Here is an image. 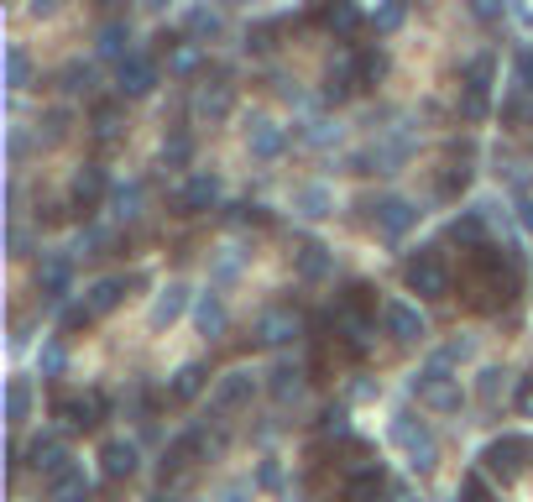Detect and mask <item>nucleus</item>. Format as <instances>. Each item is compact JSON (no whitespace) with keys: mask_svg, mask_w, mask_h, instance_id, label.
<instances>
[{"mask_svg":"<svg viewBox=\"0 0 533 502\" xmlns=\"http://www.w3.org/2000/svg\"><path fill=\"white\" fill-rule=\"evenodd\" d=\"M413 398H419L424 408H434V414H455L460 403H466V393H460V377L445 356H429V367L413 377Z\"/></svg>","mask_w":533,"mask_h":502,"instance_id":"obj_1","label":"nucleus"},{"mask_svg":"<svg viewBox=\"0 0 533 502\" xmlns=\"http://www.w3.org/2000/svg\"><path fill=\"white\" fill-rule=\"evenodd\" d=\"M392 445L408 455V466L419 476H429L439 466V440H434V429L419 414H392Z\"/></svg>","mask_w":533,"mask_h":502,"instance_id":"obj_2","label":"nucleus"},{"mask_svg":"<svg viewBox=\"0 0 533 502\" xmlns=\"http://www.w3.org/2000/svg\"><path fill=\"white\" fill-rule=\"evenodd\" d=\"M403 283H408V293H419V299H450V267L439 257V246L413 251L403 262Z\"/></svg>","mask_w":533,"mask_h":502,"instance_id":"obj_3","label":"nucleus"},{"mask_svg":"<svg viewBox=\"0 0 533 502\" xmlns=\"http://www.w3.org/2000/svg\"><path fill=\"white\" fill-rule=\"evenodd\" d=\"M533 466V440L528 435H497L492 445L481 450V471L486 476H497V482H518V476Z\"/></svg>","mask_w":533,"mask_h":502,"instance_id":"obj_4","label":"nucleus"},{"mask_svg":"<svg viewBox=\"0 0 533 502\" xmlns=\"http://www.w3.org/2000/svg\"><path fill=\"white\" fill-rule=\"evenodd\" d=\"M53 414L68 429H95V424L110 419V398L105 393H58L53 398Z\"/></svg>","mask_w":533,"mask_h":502,"instance_id":"obj_5","label":"nucleus"},{"mask_svg":"<svg viewBox=\"0 0 533 502\" xmlns=\"http://www.w3.org/2000/svg\"><path fill=\"white\" fill-rule=\"evenodd\" d=\"M157 58H147V53H131L126 63H115V95L121 100H147L152 89H157Z\"/></svg>","mask_w":533,"mask_h":502,"instance_id":"obj_6","label":"nucleus"},{"mask_svg":"<svg viewBox=\"0 0 533 502\" xmlns=\"http://www.w3.org/2000/svg\"><path fill=\"white\" fill-rule=\"evenodd\" d=\"M215 204H220V173H210V168L189 173L178 184V194H173V210L178 215H204V210H215Z\"/></svg>","mask_w":533,"mask_h":502,"instance_id":"obj_7","label":"nucleus"},{"mask_svg":"<svg viewBox=\"0 0 533 502\" xmlns=\"http://www.w3.org/2000/svg\"><path fill=\"white\" fill-rule=\"evenodd\" d=\"M382 330L398 340V346H413V340H424V335H429V319L419 314V304L387 299V304H382Z\"/></svg>","mask_w":533,"mask_h":502,"instance_id":"obj_8","label":"nucleus"},{"mask_svg":"<svg viewBox=\"0 0 533 502\" xmlns=\"http://www.w3.org/2000/svg\"><path fill=\"white\" fill-rule=\"evenodd\" d=\"M419 220H424V210H419L413 199H403V194H382V199H377V231H382V236L403 241Z\"/></svg>","mask_w":533,"mask_h":502,"instance_id":"obj_9","label":"nucleus"},{"mask_svg":"<svg viewBox=\"0 0 533 502\" xmlns=\"http://www.w3.org/2000/svg\"><path fill=\"white\" fill-rule=\"evenodd\" d=\"M251 398H257V372L236 367V372H225V377L215 382L210 408H215V414H236V408H246Z\"/></svg>","mask_w":533,"mask_h":502,"instance_id":"obj_10","label":"nucleus"},{"mask_svg":"<svg viewBox=\"0 0 533 502\" xmlns=\"http://www.w3.org/2000/svg\"><path fill=\"white\" fill-rule=\"evenodd\" d=\"M37 293L48 304H63L68 293H74V257H42V267H37Z\"/></svg>","mask_w":533,"mask_h":502,"instance_id":"obj_11","label":"nucleus"},{"mask_svg":"<svg viewBox=\"0 0 533 502\" xmlns=\"http://www.w3.org/2000/svg\"><path fill=\"white\" fill-rule=\"evenodd\" d=\"M105 194H115V189H110V178H105V168H100V163H84V173H74L68 204H74L79 215H89V210H100V199H105Z\"/></svg>","mask_w":533,"mask_h":502,"instance_id":"obj_12","label":"nucleus"},{"mask_svg":"<svg viewBox=\"0 0 533 502\" xmlns=\"http://www.w3.org/2000/svg\"><path fill=\"white\" fill-rule=\"evenodd\" d=\"M246 147H251V157H262V163H277V157L288 152V131L277 126V121H267V116H251Z\"/></svg>","mask_w":533,"mask_h":502,"instance_id":"obj_13","label":"nucleus"},{"mask_svg":"<svg viewBox=\"0 0 533 502\" xmlns=\"http://www.w3.org/2000/svg\"><path fill=\"white\" fill-rule=\"evenodd\" d=\"M293 272L304 283H330L335 278V251L324 246V241H304V246L293 251Z\"/></svg>","mask_w":533,"mask_h":502,"instance_id":"obj_14","label":"nucleus"},{"mask_svg":"<svg viewBox=\"0 0 533 502\" xmlns=\"http://www.w3.org/2000/svg\"><path fill=\"white\" fill-rule=\"evenodd\" d=\"M387 492H392V482H387V471L377 461H366V466H356L351 476H345V502H382Z\"/></svg>","mask_w":533,"mask_h":502,"instance_id":"obj_15","label":"nucleus"},{"mask_svg":"<svg viewBox=\"0 0 533 502\" xmlns=\"http://www.w3.org/2000/svg\"><path fill=\"white\" fill-rule=\"evenodd\" d=\"M89 492H95V482H89L84 461H68L58 476H48V502H89Z\"/></svg>","mask_w":533,"mask_h":502,"instance_id":"obj_16","label":"nucleus"},{"mask_svg":"<svg viewBox=\"0 0 533 502\" xmlns=\"http://www.w3.org/2000/svg\"><path fill=\"white\" fill-rule=\"evenodd\" d=\"M298 335H304V325H298V314L293 309H267L262 319H257V340H262V346H293V340Z\"/></svg>","mask_w":533,"mask_h":502,"instance_id":"obj_17","label":"nucleus"},{"mask_svg":"<svg viewBox=\"0 0 533 502\" xmlns=\"http://www.w3.org/2000/svg\"><path fill=\"white\" fill-rule=\"evenodd\" d=\"M136 461H142V450H136L131 440H105L100 445V471L110 476V482H126V476H136Z\"/></svg>","mask_w":533,"mask_h":502,"instance_id":"obj_18","label":"nucleus"},{"mask_svg":"<svg viewBox=\"0 0 533 502\" xmlns=\"http://www.w3.org/2000/svg\"><path fill=\"white\" fill-rule=\"evenodd\" d=\"M486 220H492V204H471V210H460V215L450 220V241L481 251V246H486Z\"/></svg>","mask_w":533,"mask_h":502,"instance_id":"obj_19","label":"nucleus"},{"mask_svg":"<svg viewBox=\"0 0 533 502\" xmlns=\"http://www.w3.org/2000/svg\"><path fill=\"white\" fill-rule=\"evenodd\" d=\"M230 110H236V89H230L225 79L220 84H199V95H194V116L199 121H230Z\"/></svg>","mask_w":533,"mask_h":502,"instance_id":"obj_20","label":"nucleus"},{"mask_svg":"<svg viewBox=\"0 0 533 502\" xmlns=\"http://www.w3.org/2000/svg\"><path fill=\"white\" fill-rule=\"evenodd\" d=\"M304 382H309V372L298 361H277L267 372V393H272V403H298L304 398Z\"/></svg>","mask_w":533,"mask_h":502,"instance_id":"obj_21","label":"nucleus"},{"mask_svg":"<svg viewBox=\"0 0 533 502\" xmlns=\"http://www.w3.org/2000/svg\"><path fill=\"white\" fill-rule=\"evenodd\" d=\"M194 325H199V335H225V325H230V309H225V299L215 288H204V293H194Z\"/></svg>","mask_w":533,"mask_h":502,"instance_id":"obj_22","label":"nucleus"},{"mask_svg":"<svg viewBox=\"0 0 533 502\" xmlns=\"http://www.w3.org/2000/svg\"><path fill=\"white\" fill-rule=\"evenodd\" d=\"M189 304H194L189 283H168V288H162L157 299H152V325H157V330H168L173 319H183V309H189Z\"/></svg>","mask_w":533,"mask_h":502,"instance_id":"obj_23","label":"nucleus"},{"mask_svg":"<svg viewBox=\"0 0 533 502\" xmlns=\"http://www.w3.org/2000/svg\"><path fill=\"white\" fill-rule=\"evenodd\" d=\"M204 387H210V367H204V361H183V367L173 372V382H168V398L173 403H194Z\"/></svg>","mask_w":533,"mask_h":502,"instance_id":"obj_24","label":"nucleus"},{"mask_svg":"<svg viewBox=\"0 0 533 502\" xmlns=\"http://www.w3.org/2000/svg\"><path fill=\"white\" fill-rule=\"evenodd\" d=\"M21 455H27V466H37V471H48V476H58L68 461H74V455H68L63 450V440L58 435H37L27 450H21Z\"/></svg>","mask_w":533,"mask_h":502,"instance_id":"obj_25","label":"nucleus"},{"mask_svg":"<svg viewBox=\"0 0 533 502\" xmlns=\"http://www.w3.org/2000/svg\"><path fill=\"white\" fill-rule=\"evenodd\" d=\"M121 299H126V278H95L84 288V309L89 314H110V309H121Z\"/></svg>","mask_w":533,"mask_h":502,"instance_id":"obj_26","label":"nucleus"},{"mask_svg":"<svg viewBox=\"0 0 533 502\" xmlns=\"http://www.w3.org/2000/svg\"><path fill=\"white\" fill-rule=\"evenodd\" d=\"M361 89V74H356V58H345V63H335L330 74H324V100L330 105H345Z\"/></svg>","mask_w":533,"mask_h":502,"instance_id":"obj_27","label":"nucleus"},{"mask_svg":"<svg viewBox=\"0 0 533 502\" xmlns=\"http://www.w3.org/2000/svg\"><path fill=\"white\" fill-rule=\"evenodd\" d=\"M183 32H189L194 42H210V37L225 32V16L215 6H189V11H183Z\"/></svg>","mask_w":533,"mask_h":502,"instance_id":"obj_28","label":"nucleus"},{"mask_svg":"<svg viewBox=\"0 0 533 502\" xmlns=\"http://www.w3.org/2000/svg\"><path fill=\"white\" fill-rule=\"evenodd\" d=\"M142 199H147V184H136V178H131V184H115L110 215L115 220H136V215H142Z\"/></svg>","mask_w":533,"mask_h":502,"instance_id":"obj_29","label":"nucleus"},{"mask_svg":"<svg viewBox=\"0 0 533 502\" xmlns=\"http://www.w3.org/2000/svg\"><path fill=\"white\" fill-rule=\"evenodd\" d=\"M298 215H304V220H324V215H335V194L324 189V184H304V189H298Z\"/></svg>","mask_w":533,"mask_h":502,"instance_id":"obj_30","label":"nucleus"},{"mask_svg":"<svg viewBox=\"0 0 533 502\" xmlns=\"http://www.w3.org/2000/svg\"><path fill=\"white\" fill-rule=\"evenodd\" d=\"M27 414H32V382L27 377H11L6 382V419L11 424H27Z\"/></svg>","mask_w":533,"mask_h":502,"instance_id":"obj_31","label":"nucleus"},{"mask_svg":"<svg viewBox=\"0 0 533 502\" xmlns=\"http://www.w3.org/2000/svg\"><path fill=\"white\" fill-rule=\"evenodd\" d=\"M319 21H324V27H330V32L351 37V32L361 27V11L351 6V0H335V6H324V11H319Z\"/></svg>","mask_w":533,"mask_h":502,"instance_id":"obj_32","label":"nucleus"},{"mask_svg":"<svg viewBox=\"0 0 533 502\" xmlns=\"http://www.w3.org/2000/svg\"><path fill=\"white\" fill-rule=\"evenodd\" d=\"M27 84H32V53L21 42H11L6 48V89H27Z\"/></svg>","mask_w":533,"mask_h":502,"instance_id":"obj_33","label":"nucleus"},{"mask_svg":"<svg viewBox=\"0 0 533 502\" xmlns=\"http://www.w3.org/2000/svg\"><path fill=\"white\" fill-rule=\"evenodd\" d=\"M403 21H408V6H403V0H387V6H377L372 16H366V27H372L377 37H392Z\"/></svg>","mask_w":533,"mask_h":502,"instance_id":"obj_34","label":"nucleus"},{"mask_svg":"<svg viewBox=\"0 0 533 502\" xmlns=\"http://www.w3.org/2000/svg\"><path fill=\"white\" fill-rule=\"evenodd\" d=\"M492 74H497L492 53H476V58H466V68H460V79H466V89H476V95L492 89Z\"/></svg>","mask_w":533,"mask_h":502,"instance_id":"obj_35","label":"nucleus"},{"mask_svg":"<svg viewBox=\"0 0 533 502\" xmlns=\"http://www.w3.org/2000/svg\"><path fill=\"white\" fill-rule=\"evenodd\" d=\"M126 42H131V32H126V21H110V27H100V58H115V63H126L131 53H126Z\"/></svg>","mask_w":533,"mask_h":502,"instance_id":"obj_36","label":"nucleus"},{"mask_svg":"<svg viewBox=\"0 0 533 502\" xmlns=\"http://www.w3.org/2000/svg\"><path fill=\"white\" fill-rule=\"evenodd\" d=\"M356 74H361V89H372L377 79H387V53L382 48H361L356 53Z\"/></svg>","mask_w":533,"mask_h":502,"instance_id":"obj_37","label":"nucleus"},{"mask_svg":"<svg viewBox=\"0 0 533 502\" xmlns=\"http://www.w3.org/2000/svg\"><path fill=\"white\" fill-rule=\"evenodd\" d=\"M189 157H194V136L189 131L162 136V163H168V168H189Z\"/></svg>","mask_w":533,"mask_h":502,"instance_id":"obj_38","label":"nucleus"},{"mask_svg":"<svg viewBox=\"0 0 533 502\" xmlns=\"http://www.w3.org/2000/svg\"><path fill=\"white\" fill-rule=\"evenodd\" d=\"M63 89H68V95H89V89H95V63H63Z\"/></svg>","mask_w":533,"mask_h":502,"instance_id":"obj_39","label":"nucleus"},{"mask_svg":"<svg viewBox=\"0 0 533 502\" xmlns=\"http://www.w3.org/2000/svg\"><path fill=\"white\" fill-rule=\"evenodd\" d=\"M502 121L507 126H533V95L528 89H513V95L502 100Z\"/></svg>","mask_w":533,"mask_h":502,"instance_id":"obj_40","label":"nucleus"},{"mask_svg":"<svg viewBox=\"0 0 533 502\" xmlns=\"http://www.w3.org/2000/svg\"><path fill=\"white\" fill-rule=\"evenodd\" d=\"M89 126H95V136H115L121 131V100H100L89 110Z\"/></svg>","mask_w":533,"mask_h":502,"instance_id":"obj_41","label":"nucleus"},{"mask_svg":"<svg viewBox=\"0 0 533 502\" xmlns=\"http://www.w3.org/2000/svg\"><path fill=\"white\" fill-rule=\"evenodd\" d=\"M37 367H42V377H63V367H68V351H63V340H48V346H42Z\"/></svg>","mask_w":533,"mask_h":502,"instance_id":"obj_42","label":"nucleus"},{"mask_svg":"<svg viewBox=\"0 0 533 502\" xmlns=\"http://www.w3.org/2000/svg\"><path fill=\"white\" fill-rule=\"evenodd\" d=\"M502 387H507V372H502V367H486L481 382H476V398H481V403H497Z\"/></svg>","mask_w":533,"mask_h":502,"instance_id":"obj_43","label":"nucleus"},{"mask_svg":"<svg viewBox=\"0 0 533 502\" xmlns=\"http://www.w3.org/2000/svg\"><path fill=\"white\" fill-rule=\"evenodd\" d=\"M319 435H335V440L351 435V419H345V408H324V414H319Z\"/></svg>","mask_w":533,"mask_h":502,"instance_id":"obj_44","label":"nucleus"},{"mask_svg":"<svg viewBox=\"0 0 533 502\" xmlns=\"http://www.w3.org/2000/svg\"><path fill=\"white\" fill-rule=\"evenodd\" d=\"M460 116H466V121H486V116H492V100L476 95V89H466V95H460Z\"/></svg>","mask_w":533,"mask_h":502,"instance_id":"obj_45","label":"nucleus"},{"mask_svg":"<svg viewBox=\"0 0 533 502\" xmlns=\"http://www.w3.org/2000/svg\"><path fill=\"white\" fill-rule=\"evenodd\" d=\"M466 184H471V168H466V163H460V168H445V178H439V194L455 199V194H466Z\"/></svg>","mask_w":533,"mask_h":502,"instance_id":"obj_46","label":"nucleus"},{"mask_svg":"<svg viewBox=\"0 0 533 502\" xmlns=\"http://www.w3.org/2000/svg\"><path fill=\"white\" fill-rule=\"evenodd\" d=\"M272 37H277V21H262V27H251V32H246V48H251V53H267V48H272Z\"/></svg>","mask_w":533,"mask_h":502,"instance_id":"obj_47","label":"nucleus"},{"mask_svg":"<svg viewBox=\"0 0 533 502\" xmlns=\"http://www.w3.org/2000/svg\"><path fill=\"white\" fill-rule=\"evenodd\" d=\"M513 74H518V89H528V95H533V48H523L513 58Z\"/></svg>","mask_w":533,"mask_h":502,"instance_id":"obj_48","label":"nucleus"},{"mask_svg":"<svg viewBox=\"0 0 533 502\" xmlns=\"http://www.w3.org/2000/svg\"><path fill=\"white\" fill-rule=\"evenodd\" d=\"M89 319H95V314H89L84 304H68V309H63V319H58V325H63L68 335H74V330H84V325H89Z\"/></svg>","mask_w":533,"mask_h":502,"instance_id":"obj_49","label":"nucleus"},{"mask_svg":"<svg viewBox=\"0 0 533 502\" xmlns=\"http://www.w3.org/2000/svg\"><path fill=\"white\" fill-rule=\"evenodd\" d=\"M340 136V126H324V121H309V131H304V142L309 147H324V142H335Z\"/></svg>","mask_w":533,"mask_h":502,"instance_id":"obj_50","label":"nucleus"},{"mask_svg":"<svg viewBox=\"0 0 533 502\" xmlns=\"http://www.w3.org/2000/svg\"><path fill=\"white\" fill-rule=\"evenodd\" d=\"M236 225H267V210L262 204H236V215H230Z\"/></svg>","mask_w":533,"mask_h":502,"instance_id":"obj_51","label":"nucleus"},{"mask_svg":"<svg viewBox=\"0 0 533 502\" xmlns=\"http://www.w3.org/2000/svg\"><path fill=\"white\" fill-rule=\"evenodd\" d=\"M257 487L277 492V487H283V466H277V461H262V471H257Z\"/></svg>","mask_w":533,"mask_h":502,"instance_id":"obj_52","label":"nucleus"},{"mask_svg":"<svg viewBox=\"0 0 533 502\" xmlns=\"http://www.w3.org/2000/svg\"><path fill=\"white\" fill-rule=\"evenodd\" d=\"M460 502H486V482H481L476 471L466 476V482H460Z\"/></svg>","mask_w":533,"mask_h":502,"instance_id":"obj_53","label":"nucleus"},{"mask_svg":"<svg viewBox=\"0 0 533 502\" xmlns=\"http://www.w3.org/2000/svg\"><path fill=\"white\" fill-rule=\"evenodd\" d=\"M236 272H241V257H236V251H225V257L215 262V283H230Z\"/></svg>","mask_w":533,"mask_h":502,"instance_id":"obj_54","label":"nucleus"},{"mask_svg":"<svg viewBox=\"0 0 533 502\" xmlns=\"http://www.w3.org/2000/svg\"><path fill=\"white\" fill-rule=\"evenodd\" d=\"M68 136V110H53L48 116V142H63Z\"/></svg>","mask_w":533,"mask_h":502,"instance_id":"obj_55","label":"nucleus"},{"mask_svg":"<svg viewBox=\"0 0 533 502\" xmlns=\"http://www.w3.org/2000/svg\"><path fill=\"white\" fill-rule=\"evenodd\" d=\"M27 251H32V236L21 225H11V257H27Z\"/></svg>","mask_w":533,"mask_h":502,"instance_id":"obj_56","label":"nucleus"},{"mask_svg":"<svg viewBox=\"0 0 533 502\" xmlns=\"http://www.w3.org/2000/svg\"><path fill=\"white\" fill-rule=\"evenodd\" d=\"M518 220H523V231L533 236V199H518Z\"/></svg>","mask_w":533,"mask_h":502,"instance_id":"obj_57","label":"nucleus"},{"mask_svg":"<svg viewBox=\"0 0 533 502\" xmlns=\"http://www.w3.org/2000/svg\"><path fill=\"white\" fill-rule=\"evenodd\" d=\"M387 502H419V492H413V487H403V482H398V487H392V492H387Z\"/></svg>","mask_w":533,"mask_h":502,"instance_id":"obj_58","label":"nucleus"},{"mask_svg":"<svg viewBox=\"0 0 533 502\" xmlns=\"http://www.w3.org/2000/svg\"><path fill=\"white\" fill-rule=\"evenodd\" d=\"M21 152H27V131L16 126V131H11V157H21Z\"/></svg>","mask_w":533,"mask_h":502,"instance_id":"obj_59","label":"nucleus"},{"mask_svg":"<svg viewBox=\"0 0 533 502\" xmlns=\"http://www.w3.org/2000/svg\"><path fill=\"white\" fill-rule=\"evenodd\" d=\"M152 502H178V497H152Z\"/></svg>","mask_w":533,"mask_h":502,"instance_id":"obj_60","label":"nucleus"}]
</instances>
